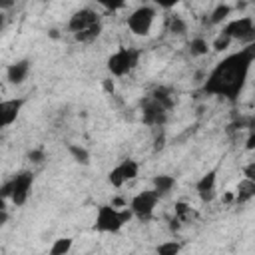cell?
<instances>
[{
  "label": "cell",
  "mask_w": 255,
  "mask_h": 255,
  "mask_svg": "<svg viewBox=\"0 0 255 255\" xmlns=\"http://www.w3.org/2000/svg\"><path fill=\"white\" fill-rule=\"evenodd\" d=\"M102 88H104L106 94H114V92H116V84H114L112 78H104V80H102Z\"/></svg>",
  "instance_id": "obj_28"
},
{
  "label": "cell",
  "mask_w": 255,
  "mask_h": 255,
  "mask_svg": "<svg viewBox=\"0 0 255 255\" xmlns=\"http://www.w3.org/2000/svg\"><path fill=\"white\" fill-rule=\"evenodd\" d=\"M253 145H255V135L251 133V135L247 137V149H253Z\"/></svg>",
  "instance_id": "obj_34"
},
{
  "label": "cell",
  "mask_w": 255,
  "mask_h": 255,
  "mask_svg": "<svg viewBox=\"0 0 255 255\" xmlns=\"http://www.w3.org/2000/svg\"><path fill=\"white\" fill-rule=\"evenodd\" d=\"M0 102H2V98H0Z\"/></svg>",
  "instance_id": "obj_39"
},
{
  "label": "cell",
  "mask_w": 255,
  "mask_h": 255,
  "mask_svg": "<svg viewBox=\"0 0 255 255\" xmlns=\"http://www.w3.org/2000/svg\"><path fill=\"white\" fill-rule=\"evenodd\" d=\"M233 197H235L233 193H225V195H223V201H225V203H231V201H233Z\"/></svg>",
  "instance_id": "obj_36"
},
{
  "label": "cell",
  "mask_w": 255,
  "mask_h": 255,
  "mask_svg": "<svg viewBox=\"0 0 255 255\" xmlns=\"http://www.w3.org/2000/svg\"><path fill=\"white\" fill-rule=\"evenodd\" d=\"M74 245V239L72 237H60L52 243L50 247V255H68V251L72 249Z\"/></svg>",
  "instance_id": "obj_16"
},
{
  "label": "cell",
  "mask_w": 255,
  "mask_h": 255,
  "mask_svg": "<svg viewBox=\"0 0 255 255\" xmlns=\"http://www.w3.org/2000/svg\"><path fill=\"white\" fill-rule=\"evenodd\" d=\"M255 60V44L245 46L241 52L227 56L223 62H219L211 74L207 76L203 90L207 94L223 96L231 102L237 100L239 92L243 90V84L247 80V72Z\"/></svg>",
  "instance_id": "obj_1"
},
{
  "label": "cell",
  "mask_w": 255,
  "mask_h": 255,
  "mask_svg": "<svg viewBox=\"0 0 255 255\" xmlns=\"http://www.w3.org/2000/svg\"><path fill=\"white\" fill-rule=\"evenodd\" d=\"M143 122L147 126H163L165 124V118H167V112L153 100V98H147L143 100Z\"/></svg>",
  "instance_id": "obj_10"
},
{
  "label": "cell",
  "mask_w": 255,
  "mask_h": 255,
  "mask_svg": "<svg viewBox=\"0 0 255 255\" xmlns=\"http://www.w3.org/2000/svg\"><path fill=\"white\" fill-rule=\"evenodd\" d=\"M24 102H26L24 98H14V100H2L0 102V129L16 122Z\"/></svg>",
  "instance_id": "obj_9"
},
{
  "label": "cell",
  "mask_w": 255,
  "mask_h": 255,
  "mask_svg": "<svg viewBox=\"0 0 255 255\" xmlns=\"http://www.w3.org/2000/svg\"><path fill=\"white\" fill-rule=\"evenodd\" d=\"M94 227L98 231H104V233H118L124 227V223L120 221V213H118L116 207H112V205H100Z\"/></svg>",
  "instance_id": "obj_6"
},
{
  "label": "cell",
  "mask_w": 255,
  "mask_h": 255,
  "mask_svg": "<svg viewBox=\"0 0 255 255\" xmlns=\"http://www.w3.org/2000/svg\"><path fill=\"white\" fill-rule=\"evenodd\" d=\"M10 193H12V183H10V181H6V183L0 187V197H2V199H6V197H10Z\"/></svg>",
  "instance_id": "obj_29"
},
{
  "label": "cell",
  "mask_w": 255,
  "mask_h": 255,
  "mask_svg": "<svg viewBox=\"0 0 255 255\" xmlns=\"http://www.w3.org/2000/svg\"><path fill=\"white\" fill-rule=\"evenodd\" d=\"M229 14H231V6H229V4H217L215 10L211 12L209 22H211V24H221Z\"/></svg>",
  "instance_id": "obj_19"
},
{
  "label": "cell",
  "mask_w": 255,
  "mask_h": 255,
  "mask_svg": "<svg viewBox=\"0 0 255 255\" xmlns=\"http://www.w3.org/2000/svg\"><path fill=\"white\" fill-rule=\"evenodd\" d=\"M108 181L114 185V187H122L126 181H124V177H122V173H120V169L118 167H114L110 173H108Z\"/></svg>",
  "instance_id": "obj_25"
},
{
  "label": "cell",
  "mask_w": 255,
  "mask_h": 255,
  "mask_svg": "<svg viewBox=\"0 0 255 255\" xmlns=\"http://www.w3.org/2000/svg\"><path fill=\"white\" fill-rule=\"evenodd\" d=\"M8 223V211L6 209H0V227H4Z\"/></svg>",
  "instance_id": "obj_31"
},
{
  "label": "cell",
  "mask_w": 255,
  "mask_h": 255,
  "mask_svg": "<svg viewBox=\"0 0 255 255\" xmlns=\"http://www.w3.org/2000/svg\"><path fill=\"white\" fill-rule=\"evenodd\" d=\"M118 169H120L124 181H131V179H135L137 173H139V165H137L133 159H124V161L118 165Z\"/></svg>",
  "instance_id": "obj_15"
},
{
  "label": "cell",
  "mask_w": 255,
  "mask_h": 255,
  "mask_svg": "<svg viewBox=\"0 0 255 255\" xmlns=\"http://www.w3.org/2000/svg\"><path fill=\"white\" fill-rule=\"evenodd\" d=\"M215 179H217V171L211 169V171H207V173L195 183V189H197L201 201H211V199H213V195H215Z\"/></svg>",
  "instance_id": "obj_11"
},
{
  "label": "cell",
  "mask_w": 255,
  "mask_h": 255,
  "mask_svg": "<svg viewBox=\"0 0 255 255\" xmlns=\"http://www.w3.org/2000/svg\"><path fill=\"white\" fill-rule=\"evenodd\" d=\"M98 22H100V18H98L96 10H92V8H82V10H78V12L72 14V18H70V22H68V28H70L74 34H78V32H82V30H86V28L98 24Z\"/></svg>",
  "instance_id": "obj_8"
},
{
  "label": "cell",
  "mask_w": 255,
  "mask_h": 255,
  "mask_svg": "<svg viewBox=\"0 0 255 255\" xmlns=\"http://www.w3.org/2000/svg\"><path fill=\"white\" fill-rule=\"evenodd\" d=\"M181 245L177 241H163L157 245V255H179Z\"/></svg>",
  "instance_id": "obj_20"
},
{
  "label": "cell",
  "mask_w": 255,
  "mask_h": 255,
  "mask_svg": "<svg viewBox=\"0 0 255 255\" xmlns=\"http://www.w3.org/2000/svg\"><path fill=\"white\" fill-rule=\"evenodd\" d=\"M229 44H231V38L227 36V34H219L215 40H213V50L215 52H223V50H227L229 48Z\"/></svg>",
  "instance_id": "obj_24"
},
{
  "label": "cell",
  "mask_w": 255,
  "mask_h": 255,
  "mask_svg": "<svg viewBox=\"0 0 255 255\" xmlns=\"http://www.w3.org/2000/svg\"><path fill=\"white\" fill-rule=\"evenodd\" d=\"M12 6H14V2H10V0H2V2H0V12H2V10H8V8H12Z\"/></svg>",
  "instance_id": "obj_32"
},
{
  "label": "cell",
  "mask_w": 255,
  "mask_h": 255,
  "mask_svg": "<svg viewBox=\"0 0 255 255\" xmlns=\"http://www.w3.org/2000/svg\"><path fill=\"white\" fill-rule=\"evenodd\" d=\"M161 147H163V135L155 137V149H161Z\"/></svg>",
  "instance_id": "obj_35"
},
{
  "label": "cell",
  "mask_w": 255,
  "mask_h": 255,
  "mask_svg": "<svg viewBox=\"0 0 255 255\" xmlns=\"http://www.w3.org/2000/svg\"><path fill=\"white\" fill-rule=\"evenodd\" d=\"M68 151H70V155H72L78 163H82V165H88V163H90V153H88V149H84L82 145L70 143V145H68Z\"/></svg>",
  "instance_id": "obj_18"
},
{
  "label": "cell",
  "mask_w": 255,
  "mask_h": 255,
  "mask_svg": "<svg viewBox=\"0 0 255 255\" xmlns=\"http://www.w3.org/2000/svg\"><path fill=\"white\" fill-rule=\"evenodd\" d=\"M116 205H120V207H128V205H126V201H124L122 197H116V199L112 201V207H116Z\"/></svg>",
  "instance_id": "obj_33"
},
{
  "label": "cell",
  "mask_w": 255,
  "mask_h": 255,
  "mask_svg": "<svg viewBox=\"0 0 255 255\" xmlns=\"http://www.w3.org/2000/svg\"><path fill=\"white\" fill-rule=\"evenodd\" d=\"M0 209H4V199L0 197Z\"/></svg>",
  "instance_id": "obj_38"
},
{
  "label": "cell",
  "mask_w": 255,
  "mask_h": 255,
  "mask_svg": "<svg viewBox=\"0 0 255 255\" xmlns=\"http://www.w3.org/2000/svg\"><path fill=\"white\" fill-rule=\"evenodd\" d=\"M157 199H159V195H157L153 189L141 191V193H137V195L131 199L129 209H131V213H133L139 221H149L151 215H153V207H155Z\"/></svg>",
  "instance_id": "obj_5"
},
{
  "label": "cell",
  "mask_w": 255,
  "mask_h": 255,
  "mask_svg": "<svg viewBox=\"0 0 255 255\" xmlns=\"http://www.w3.org/2000/svg\"><path fill=\"white\" fill-rule=\"evenodd\" d=\"M28 72H30V62L28 60H20V62H14V64L8 66L6 78H8L10 84H22L26 80Z\"/></svg>",
  "instance_id": "obj_12"
},
{
  "label": "cell",
  "mask_w": 255,
  "mask_h": 255,
  "mask_svg": "<svg viewBox=\"0 0 255 255\" xmlns=\"http://www.w3.org/2000/svg\"><path fill=\"white\" fill-rule=\"evenodd\" d=\"M100 34H102V22H98V24H94V26H90V28L78 32V34H74V38H76L78 42H92V40H96Z\"/></svg>",
  "instance_id": "obj_17"
},
{
  "label": "cell",
  "mask_w": 255,
  "mask_h": 255,
  "mask_svg": "<svg viewBox=\"0 0 255 255\" xmlns=\"http://www.w3.org/2000/svg\"><path fill=\"white\" fill-rule=\"evenodd\" d=\"M118 213H120V221L126 225V223H129V219L133 217V213H131V209L129 207H122V209H118Z\"/></svg>",
  "instance_id": "obj_27"
},
{
  "label": "cell",
  "mask_w": 255,
  "mask_h": 255,
  "mask_svg": "<svg viewBox=\"0 0 255 255\" xmlns=\"http://www.w3.org/2000/svg\"><path fill=\"white\" fill-rule=\"evenodd\" d=\"M255 195V181L253 179H241L237 185V195L233 197L235 203H247Z\"/></svg>",
  "instance_id": "obj_13"
},
{
  "label": "cell",
  "mask_w": 255,
  "mask_h": 255,
  "mask_svg": "<svg viewBox=\"0 0 255 255\" xmlns=\"http://www.w3.org/2000/svg\"><path fill=\"white\" fill-rule=\"evenodd\" d=\"M189 217H191V207H189L187 203H183V201L175 203V219L185 221V219H189Z\"/></svg>",
  "instance_id": "obj_23"
},
{
  "label": "cell",
  "mask_w": 255,
  "mask_h": 255,
  "mask_svg": "<svg viewBox=\"0 0 255 255\" xmlns=\"http://www.w3.org/2000/svg\"><path fill=\"white\" fill-rule=\"evenodd\" d=\"M10 183H12L10 199H12L16 205H24L26 199H28L30 187H32V183H34V175L28 173V171H22V173H18L14 179H10Z\"/></svg>",
  "instance_id": "obj_7"
},
{
  "label": "cell",
  "mask_w": 255,
  "mask_h": 255,
  "mask_svg": "<svg viewBox=\"0 0 255 255\" xmlns=\"http://www.w3.org/2000/svg\"><path fill=\"white\" fill-rule=\"evenodd\" d=\"M2 28H4V14L0 12V32H2Z\"/></svg>",
  "instance_id": "obj_37"
},
{
  "label": "cell",
  "mask_w": 255,
  "mask_h": 255,
  "mask_svg": "<svg viewBox=\"0 0 255 255\" xmlns=\"http://www.w3.org/2000/svg\"><path fill=\"white\" fill-rule=\"evenodd\" d=\"M137 60H139V50L120 48L108 58V70L112 76H126L137 66Z\"/></svg>",
  "instance_id": "obj_2"
},
{
  "label": "cell",
  "mask_w": 255,
  "mask_h": 255,
  "mask_svg": "<svg viewBox=\"0 0 255 255\" xmlns=\"http://www.w3.org/2000/svg\"><path fill=\"white\" fill-rule=\"evenodd\" d=\"M28 157H30V161H34V163H42V161L46 159V153H44V149H32V151L28 153Z\"/></svg>",
  "instance_id": "obj_26"
},
{
  "label": "cell",
  "mask_w": 255,
  "mask_h": 255,
  "mask_svg": "<svg viewBox=\"0 0 255 255\" xmlns=\"http://www.w3.org/2000/svg\"><path fill=\"white\" fill-rule=\"evenodd\" d=\"M185 30H187V24L179 16H171V20H169V32L181 36V34H185Z\"/></svg>",
  "instance_id": "obj_22"
},
{
  "label": "cell",
  "mask_w": 255,
  "mask_h": 255,
  "mask_svg": "<svg viewBox=\"0 0 255 255\" xmlns=\"http://www.w3.org/2000/svg\"><path fill=\"white\" fill-rule=\"evenodd\" d=\"M223 34H227L231 40H239V42H245L247 46H251L253 40H255L253 18L251 16H241V18H235V20L227 22V26L223 28Z\"/></svg>",
  "instance_id": "obj_3"
},
{
  "label": "cell",
  "mask_w": 255,
  "mask_h": 255,
  "mask_svg": "<svg viewBox=\"0 0 255 255\" xmlns=\"http://www.w3.org/2000/svg\"><path fill=\"white\" fill-rule=\"evenodd\" d=\"M243 173H245V179H255V163L251 161V163L243 169Z\"/></svg>",
  "instance_id": "obj_30"
},
{
  "label": "cell",
  "mask_w": 255,
  "mask_h": 255,
  "mask_svg": "<svg viewBox=\"0 0 255 255\" xmlns=\"http://www.w3.org/2000/svg\"><path fill=\"white\" fill-rule=\"evenodd\" d=\"M173 185H175V177H171V175H155L153 177V191L157 195H163V193L171 191Z\"/></svg>",
  "instance_id": "obj_14"
},
{
  "label": "cell",
  "mask_w": 255,
  "mask_h": 255,
  "mask_svg": "<svg viewBox=\"0 0 255 255\" xmlns=\"http://www.w3.org/2000/svg\"><path fill=\"white\" fill-rule=\"evenodd\" d=\"M153 18H155V10L151 6H139L135 8L129 18H128V28L135 34V36H147L149 30H151V24H153Z\"/></svg>",
  "instance_id": "obj_4"
},
{
  "label": "cell",
  "mask_w": 255,
  "mask_h": 255,
  "mask_svg": "<svg viewBox=\"0 0 255 255\" xmlns=\"http://www.w3.org/2000/svg\"><path fill=\"white\" fill-rule=\"evenodd\" d=\"M207 42L203 40V38H193L191 42H189V52H191V56H205L207 54Z\"/></svg>",
  "instance_id": "obj_21"
}]
</instances>
